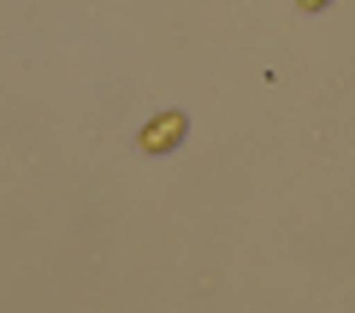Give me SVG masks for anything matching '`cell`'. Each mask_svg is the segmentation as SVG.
<instances>
[{"instance_id":"obj_2","label":"cell","mask_w":355,"mask_h":313,"mask_svg":"<svg viewBox=\"0 0 355 313\" xmlns=\"http://www.w3.org/2000/svg\"><path fill=\"white\" fill-rule=\"evenodd\" d=\"M302 6H326V0H302Z\"/></svg>"},{"instance_id":"obj_1","label":"cell","mask_w":355,"mask_h":313,"mask_svg":"<svg viewBox=\"0 0 355 313\" xmlns=\"http://www.w3.org/2000/svg\"><path fill=\"white\" fill-rule=\"evenodd\" d=\"M178 136H184V118H178V113H166V118H154V130H148V136H142V148H172V142Z\"/></svg>"}]
</instances>
